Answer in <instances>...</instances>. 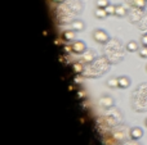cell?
Masks as SVG:
<instances>
[{
	"mask_svg": "<svg viewBox=\"0 0 147 145\" xmlns=\"http://www.w3.org/2000/svg\"><path fill=\"white\" fill-rule=\"evenodd\" d=\"M93 39H94V41H97L98 44H106L107 41H109V35H107V32L106 31H103V30H96L93 32Z\"/></svg>",
	"mask_w": 147,
	"mask_h": 145,
	"instance_id": "6da1fadb",
	"label": "cell"
},
{
	"mask_svg": "<svg viewBox=\"0 0 147 145\" xmlns=\"http://www.w3.org/2000/svg\"><path fill=\"white\" fill-rule=\"evenodd\" d=\"M71 46H72V51L75 54H84L86 51V46L83 41H74Z\"/></svg>",
	"mask_w": 147,
	"mask_h": 145,
	"instance_id": "7a4b0ae2",
	"label": "cell"
},
{
	"mask_svg": "<svg viewBox=\"0 0 147 145\" xmlns=\"http://www.w3.org/2000/svg\"><path fill=\"white\" fill-rule=\"evenodd\" d=\"M129 135H130V139H132V140H140V139L143 136V131L141 127H133L132 130H130Z\"/></svg>",
	"mask_w": 147,
	"mask_h": 145,
	"instance_id": "3957f363",
	"label": "cell"
},
{
	"mask_svg": "<svg viewBox=\"0 0 147 145\" xmlns=\"http://www.w3.org/2000/svg\"><path fill=\"white\" fill-rule=\"evenodd\" d=\"M71 30H74L75 32H81V31L85 30V23L80 19H76V21H72L71 23Z\"/></svg>",
	"mask_w": 147,
	"mask_h": 145,
	"instance_id": "277c9868",
	"label": "cell"
},
{
	"mask_svg": "<svg viewBox=\"0 0 147 145\" xmlns=\"http://www.w3.org/2000/svg\"><path fill=\"white\" fill-rule=\"evenodd\" d=\"M117 80H119L120 89H128V87L130 86V80L128 78L127 76H120V77H117Z\"/></svg>",
	"mask_w": 147,
	"mask_h": 145,
	"instance_id": "5b68a950",
	"label": "cell"
},
{
	"mask_svg": "<svg viewBox=\"0 0 147 145\" xmlns=\"http://www.w3.org/2000/svg\"><path fill=\"white\" fill-rule=\"evenodd\" d=\"M114 99H112L111 96H109V95H106V96L101 98V105L105 108H111L112 105H114Z\"/></svg>",
	"mask_w": 147,
	"mask_h": 145,
	"instance_id": "8992f818",
	"label": "cell"
},
{
	"mask_svg": "<svg viewBox=\"0 0 147 145\" xmlns=\"http://www.w3.org/2000/svg\"><path fill=\"white\" fill-rule=\"evenodd\" d=\"M94 15H96V18H98V19H103V18H106L109 14H107L105 8H97V9L94 10Z\"/></svg>",
	"mask_w": 147,
	"mask_h": 145,
	"instance_id": "52a82bcc",
	"label": "cell"
},
{
	"mask_svg": "<svg viewBox=\"0 0 147 145\" xmlns=\"http://www.w3.org/2000/svg\"><path fill=\"white\" fill-rule=\"evenodd\" d=\"M115 15H117V17H124V15H127V8H125L123 4H117Z\"/></svg>",
	"mask_w": 147,
	"mask_h": 145,
	"instance_id": "ba28073f",
	"label": "cell"
},
{
	"mask_svg": "<svg viewBox=\"0 0 147 145\" xmlns=\"http://www.w3.org/2000/svg\"><path fill=\"white\" fill-rule=\"evenodd\" d=\"M127 50L130 51V53H134V51H138L140 50V46H138V43L137 41H129L127 44Z\"/></svg>",
	"mask_w": 147,
	"mask_h": 145,
	"instance_id": "9c48e42d",
	"label": "cell"
},
{
	"mask_svg": "<svg viewBox=\"0 0 147 145\" xmlns=\"http://www.w3.org/2000/svg\"><path fill=\"white\" fill-rule=\"evenodd\" d=\"M147 4V0H132V5L138 9H143Z\"/></svg>",
	"mask_w": 147,
	"mask_h": 145,
	"instance_id": "30bf717a",
	"label": "cell"
},
{
	"mask_svg": "<svg viewBox=\"0 0 147 145\" xmlns=\"http://www.w3.org/2000/svg\"><path fill=\"white\" fill-rule=\"evenodd\" d=\"M63 39L66 41H72L74 39H75V31H74V30L65 31V32H63Z\"/></svg>",
	"mask_w": 147,
	"mask_h": 145,
	"instance_id": "8fae6325",
	"label": "cell"
},
{
	"mask_svg": "<svg viewBox=\"0 0 147 145\" xmlns=\"http://www.w3.org/2000/svg\"><path fill=\"white\" fill-rule=\"evenodd\" d=\"M94 58V54L93 51H85V53L83 54V62H85V63H89V62H92Z\"/></svg>",
	"mask_w": 147,
	"mask_h": 145,
	"instance_id": "7c38bea8",
	"label": "cell"
},
{
	"mask_svg": "<svg viewBox=\"0 0 147 145\" xmlns=\"http://www.w3.org/2000/svg\"><path fill=\"white\" fill-rule=\"evenodd\" d=\"M107 86L111 87V89H116V87H119V80L117 78H110L107 80Z\"/></svg>",
	"mask_w": 147,
	"mask_h": 145,
	"instance_id": "4fadbf2b",
	"label": "cell"
},
{
	"mask_svg": "<svg viewBox=\"0 0 147 145\" xmlns=\"http://www.w3.org/2000/svg\"><path fill=\"white\" fill-rule=\"evenodd\" d=\"M72 69H74L75 73H81V72H83V63H81V62L74 63L72 64Z\"/></svg>",
	"mask_w": 147,
	"mask_h": 145,
	"instance_id": "5bb4252c",
	"label": "cell"
},
{
	"mask_svg": "<svg viewBox=\"0 0 147 145\" xmlns=\"http://www.w3.org/2000/svg\"><path fill=\"white\" fill-rule=\"evenodd\" d=\"M106 12H107V14L109 15H114L115 14V12H116V5H112V4H109L106 8Z\"/></svg>",
	"mask_w": 147,
	"mask_h": 145,
	"instance_id": "9a60e30c",
	"label": "cell"
},
{
	"mask_svg": "<svg viewBox=\"0 0 147 145\" xmlns=\"http://www.w3.org/2000/svg\"><path fill=\"white\" fill-rule=\"evenodd\" d=\"M109 4H110L109 0H96L97 8H106Z\"/></svg>",
	"mask_w": 147,
	"mask_h": 145,
	"instance_id": "2e32d148",
	"label": "cell"
},
{
	"mask_svg": "<svg viewBox=\"0 0 147 145\" xmlns=\"http://www.w3.org/2000/svg\"><path fill=\"white\" fill-rule=\"evenodd\" d=\"M138 54H140L141 58H147V46H142L138 50Z\"/></svg>",
	"mask_w": 147,
	"mask_h": 145,
	"instance_id": "e0dca14e",
	"label": "cell"
},
{
	"mask_svg": "<svg viewBox=\"0 0 147 145\" xmlns=\"http://www.w3.org/2000/svg\"><path fill=\"white\" fill-rule=\"evenodd\" d=\"M141 44H142V46H147V33L142 35V37H141Z\"/></svg>",
	"mask_w": 147,
	"mask_h": 145,
	"instance_id": "ac0fdd59",
	"label": "cell"
},
{
	"mask_svg": "<svg viewBox=\"0 0 147 145\" xmlns=\"http://www.w3.org/2000/svg\"><path fill=\"white\" fill-rule=\"evenodd\" d=\"M84 95H85L84 94V91H79V96H84Z\"/></svg>",
	"mask_w": 147,
	"mask_h": 145,
	"instance_id": "d6986e66",
	"label": "cell"
},
{
	"mask_svg": "<svg viewBox=\"0 0 147 145\" xmlns=\"http://www.w3.org/2000/svg\"><path fill=\"white\" fill-rule=\"evenodd\" d=\"M53 1H54V3H63L65 0H53Z\"/></svg>",
	"mask_w": 147,
	"mask_h": 145,
	"instance_id": "ffe728a7",
	"label": "cell"
},
{
	"mask_svg": "<svg viewBox=\"0 0 147 145\" xmlns=\"http://www.w3.org/2000/svg\"><path fill=\"white\" fill-rule=\"evenodd\" d=\"M145 122H146V126H147V118H146V121H145Z\"/></svg>",
	"mask_w": 147,
	"mask_h": 145,
	"instance_id": "44dd1931",
	"label": "cell"
}]
</instances>
